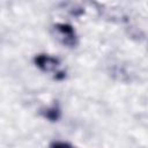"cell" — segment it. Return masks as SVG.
Wrapping results in <instances>:
<instances>
[{"mask_svg": "<svg viewBox=\"0 0 148 148\" xmlns=\"http://www.w3.org/2000/svg\"><path fill=\"white\" fill-rule=\"evenodd\" d=\"M35 64L45 73L54 74L56 79H62L65 76L64 72L59 69V60L47 54H39L35 58Z\"/></svg>", "mask_w": 148, "mask_h": 148, "instance_id": "6da1fadb", "label": "cell"}, {"mask_svg": "<svg viewBox=\"0 0 148 148\" xmlns=\"http://www.w3.org/2000/svg\"><path fill=\"white\" fill-rule=\"evenodd\" d=\"M57 35L61 39V42L67 46L76 45V35L73 28L68 24H58L56 27Z\"/></svg>", "mask_w": 148, "mask_h": 148, "instance_id": "7a4b0ae2", "label": "cell"}, {"mask_svg": "<svg viewBox=\"0 0 148 148\" xmlns=\"http://www.w3.org/2000/svg\"><path fill=\"white\" fill-rule=\"evenodd\" d=\"M50 148H74V147L66 142H53L50 146Z\"/></svg>", "mask_w": 148, "mask_h": 148, "instance_id": "3957f363", "label": "cell"}, {"mask_svg": "<svg viewBox=\"0 0 148 148\" xmlns=\"http://www.w3.org/2000/svg\"><path fill=\"white\" fill-rule=\"evenodd\" d=\"M57 112H58V110H54V109L49 110V111H47V113H46V117H47V118H50V119H52V120H54V119H57V118H58V116L56 114Z\"/></svg>", "mask_w": 148, "mask_h": 148, "instance_id": "277c9868", "label": "cell"}]
</instances>
